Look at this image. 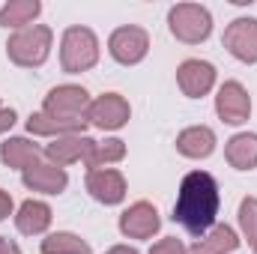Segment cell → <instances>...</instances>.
<instances>
[{"mask_svg":"<svg viewBox=\"0 0 257 254\" xmlns=\"http://www.w3.org/2000/svg\"><path fill=\"white\" fill-rule=\"evenodd\" d=\"M218 183L206 171H192L183 177L180 194L174 203V221H180L192 236H206L218 215Z\"/></svg>","mask_w":257,"mask_h":254,"instance_id":"1","label":"cell"},{"mask_svg":"<svg viewBox=\"0 0 257 254\" xmlns=\"http://www.w3.org/2000/svg\"><path fill=\"white\" fill-rule=\"evenodd\" d=\"M51 27L45 24H30V27H21L18 33L9 36L6 42V57L15 66H24V69H36L48 60L51 54Z\"/></svg>","mask_w":257,"mask_h":254,"instance_id":"2","label":"cell"},{"mask_svg":"<svg viewBox=\"0 0 257 254\" xmlns=\"http://www.w3.org/2000/svg\"><path fill=\"white\" fill-rule=\"evenodd\" d=\"M99 63V39L90 27H69L60 39V66L69 75L87 72Z\"/></svg>","mask_w":257,"mask_h":254,"instance_id":"3","label":"cell"},{"mask_svg":"<svg viewBox=\"0 0 257 254\" xmlns=\"http://www.w3.org/2000/svg\"><path fill=\"white\" fill-rule=\"evenodd\" d=\"M168 27L171 33L186 42V45H197L203 42L209 33H212V15L206 6H197V3H177L171 12H168Z\"/></svg>","mask_w":257,"mask_h":254,"instance_id":"4","label":"cell"},{"mask_svg":"<svg viewBox=\"0 0 257 254\" xmlns=\"http://www.w3.org/2000/svg\"><path fill=\"white\" fill-rule=\"evenodd\" d=\"M87 108H90V93L75 84L54 87L42 102V114L57 117V120H84Z\"/></svg>","mask_w":257,"mask_h":254,"instance_id":"5","label":"cell"},{"mask_svg":"<svg viewBox=\"0 0 257 254\" xmlns=\"http://www.w3.org/2000/svg\"><path fill=\"white\" fill-rule=\"evenodd\" d=\"M108 51H111V57H114L117 63L135 66L147 57V51H150V36H147L144 27H135V24L117 27V30L111 33V39H108Z\"/></svg>","mask_w":257,"mask_h":254,"instance_id":"6","label":"cell"},{"mask_svg":"<svg viewBox=\"0 0 257 254\" xmlns=\"http://www.w3.org/2000/svg\"><path fill=\"white\" fill-rule=\"evenodd\" d=\"M128 114H132V108H128V102L120 93H105V96H99L96 102H90L84 120L96 129L114 132V129H123L128 123Z\"/></svg>","mask_w":257,"mask_h":254,"instance_id":"7","label":"cell"},{"mask_svg":"<svg viewBox=\"0 0 257 254\" xmlns=\"http://www.w3.org/2000/svg\"><path fill=\"white\" fill-rule=\"evenodd\" d=\"M215 111L227 126H242L251 114V96L239 81H224L215 96Z\"/></svg>","mask_w":257,"mask_h":254,"instance_id":"8","label":"cell"},{"mask_svg":"<svg viewBox=\"0 0 257 254\" xmlns=\"http://www.w3.org/2000/svg\"><path fill=\"white\" fill-rule=\"evenodd\" d=\"M221 45L242 63H257V18H236L227 24Z\"/></svg>","mask_w":257,"mask_h":254,"instance_id":"9","label":"cell"},{"mask_svg":"<svg viewBox=\"0 0 257 254\" xmlns=\"http://www.w3.org/2000/svg\"><path fill=\"white\" fill-rule=\"evenodd\" d=\"M159 227H162V218H159V209L150 200L132 203L120 215V233L128 236V239H150Z\"/></svg>","mask_w":257,"mask_h":254,"instance_id":"10","label":"cell"},{"mask_svg":"<svg viewBox=\"0 0 257 254\" xmlns=\"http://www.w3.org/2000/svg\"><path fill=\"white\" fill-rule=\"evenodd\" d=\"M177 84L189 99H200L215 84V66L206 60H186L177 69Z\"/></svg>","mask_w":257,"mask_h":254,"instance_id":"11","label":"cell"},{"mask_svg":"<svg viewBox=\"0 0 257 254\" xmlns=\"http://www.w3.org/2000/svg\"><path fill=\"white\" fill-rule=\"evenodd\" d=\"M87 191L105 203V206H114L126 197V177L120 171H111V168H96L87 174Z\"/></svg>","mask_w":257,"mask_h":254,"instance_id":"12","label":"cell"},{"mask_svg":"<svg viewBox=\"0 0 257 254\" xmlns=\"http://www.w3.org/2000/svg\"><path fill=\"white\" fill-rule=\"evenodd\" d=\"M21 180L30 191H42V194H60L69 186V177H66L63 168L57 165H45V162H36L30 165L27 171H21Z\"/></svg>","mask_w":257,"mask_h":254,"instance_id":"13","label":"cell"},{"mask_svg":"<svg viewBox=\"0 0 257 254\" xmlns=\"http://www.w3.org/2000/svg\"><path fill=\"white\" fill-rule=\"evenodd\" d=\"M93 144H96L93 138H84V135H66V138H54V144H48L42 153L51 159V165L63 168V165H72V162H78V159L87 162Z\"/></svg>","mask_w":257,"mask_h":254,"instance_id":"14","label":"cell"},{"mask_svg":"<svg viewBox=\"0 0 257 254\" xmlns=\"http://www.w3.org/2000/svg\"><path fill=\"white\" fill-rule=\"evenodd\" d=\"M177 150L186 159H206L215 150V132L209 126H192L177 135Z\"/></svg>","mask_w":257,"mask_h":254,"instance_id":"15","label":"cell"},{"mask_svg":"<svg viewBox=\"0 0 257 254\" xmlns=\"http://www.w3.org/2000/svg\"><path fill=\"white\" fill-rule=\"evenodd\" d=\"M51 224V206L45 200H24L18 206V215H15V227L27 236H36V233H45Z\"/></svg>","mask_w":257,"mask_h":254,"instance_id":"16","label":"cell"},{"mask_svg":"<svg viewBox=\"0 0 257 254\" xmlns=\"http://www.w3.org/2000/svg\"><path fill=\"white\" fill-rule=\"evenodd\" d=\"M39 156H42V150H39L33 141H27V138H9V141L0 144V159H3L6 168L27 171L30 165L39 162Z\"/></svg>","mask_w":257,"mask_h":254,"instance_id":"17","label":"cell"},{"mask_svg":"<svg viewBox=\"0 0 257 254\" xmlns=\"http://www.w3.org/2000/svg\"><path fill=\"white\" fill-rule=\"evenodd\" d=\"M87 126V120H57L48 114H30L27 117V132L30 135H42V138H66V135H81Z\"/></svg>","mask_w":257,"mask_h":254,"instance_id":"18","label":"cell"},{"mask_svg":"<svg viewBox=\"0 0 257 254\" xmlns=\"http://www.w3.org/2000/svg\"><path fill=\"white\" fill-rule=\"evenodd\" d=\"M224 156L230 162V168L236 171H254L257 168V135H233L224 147Z\"/></svg>","mask_w":257,"mask_h":254,"instance_id":"19","label":"cell"},{"mask_svg":"<svg viewBox=\"0 0 257 254\" xmlns=\"http://www.w3.org/2000/svg\"><path fill=\"white\" fill-rule=\"evenodd\" d=\"M236 245H239V239H236L233 227L218 224V227H212L206 236L194 239V245L189 248V254H227V251H233Z\"/></svg>","mask_w":257,"mask_h":254,"instance_id":"20","label":"cell"},{"mask_svg":"<svg viewBox=\"0 0 257 254\" xmlns=\"http://www.w3.org/2000/svg\"><path fill=\"white\" fill-rule=\"evenodd\" d=\"M39 12H42L39 0H9L0 9V27H30Z\"/></svg>","mask_w":257,"mask_h":254,"instance_id":"21","label":"cell"},{"mask_svg":"<svg viewBox=\"0 0 257 254\" xmlns=\"http://www.w3.org/2000/svg\"><path fill=\"white\" fill-rule=\"evenodd\" d=\"M123 156H126V144H123L120 138H108V141H96V144H93V150H90V156H87V165H90V171H96V168H102V165L120 162Z\"/></svg>","mask_w":257,"mask_h":254,"instance_id":"22","label":"cell"},{"mask_svg":"<svg viewBox=\"0 0 257 254\" xmlns=\"http://www.w3.org/2000/svg\"><path fill=\"white\" fill-rule=\"evenodd\" d=\"M42 254H93V251L75 233H51V236L42 239Z\"/></svg>","mask_w":257,"mask_h":254,"instance_id":"23","label":"cell"},{"mask_svg":"<svg viewBox=\"0 0 257 254\" xmlns=\"http://www.w3.org/2000/svg\"><path fill=\"white\" fill-rule=\"evenodd\" d=\"M239 227L248 239V248L257 251V197H245L239 203Z\"/></svg>","mask_w":257,"mask_h":254,"instance_id":"24","label":"cell"},{"mask_svg":"<svg viewBox=\"0 0 257 254\" xmlns=\"http://www.w3.org/2000/svg\"><path fill=\"white\" fill-rule=\"evenodd\" d=\"M150 254H189V251H186V245H183L177 236H165V239H159V242L150 248Z\"/></svg>","mask_w":257,"mask_h":254,"instance_id":"25","label":"cell"},{"mask_svg":"<svg viewBox=\"0 0 257 254\" xmlns=\"http://www.w3.org/2000/svg\"><path fill=\"white\" fill-rule=\"evenodd\" d=\"M12 126H15V111H12V108H6V105H0V135H3V132H9Z\"/></svg>","mask_w":257,"mask_h":254,"instance_id":"26","label":"cell"},{"mask_svg":"<svg viewBox=\"0 0 257 254\" xmlns=\"http://www.w3.org/2000/svg\"><path fill=\"white\" fill-rule=\"evenodd\" d=\"M9 212H12V197H9L6 191L0 189V221H3V218H6Z\"/></svg>","mask_w":257,"mask_h":254,"instance_id":"27","label":"cell"},{"mask_svg":"<svg viewBox=\"0 0 257 254\" xmlns=\"http://www.w3.org/2000/svg\"><path fill=\"white\" fill-rule=\"evenodd\" d=\"M0 254H21V248L12 242V239H6V236H0Z\"/></svg>","mask_w":257,"mask_h":254,"instance_id":"28","label":"cell"},{"mask_svg":"<svg viewBox=\"0 0 257 254\" xmlns=\"http://www.w3.org/2000/svg\"><path fill=\"white\" fill-rule=\"evenodd\" d=\"M108 254H138V251H135V248H128V245H114Z\"/></svg>","mask_w":257,"mask_h":254,"instance_id":"29","label":"cell"}]
</instances>
